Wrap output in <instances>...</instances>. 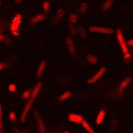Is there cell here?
Instances as JSON below:
<instances>
[{"mask_svg":"<svg viewBox=\"0 0 133 133\" xmlns=\"http://www.w3.org/2000/svg\"><path fill=\"white\" fill-rule=\"evenodd\" d=\"M0 38H1V41H3L4 43H6V44H10V40L7 38L6 36H4L3 34H1V36H0Z\"/></svg>","mask_w":133,"mask_h":133,"instance_id":"obj_23","label":"cell"},{"mask_svg":"<svg viewBox=\"0 0 133 133\" xmlns=\"http://www.w3.org/2000/svg\"><path fill=\"white\" fill-rule=\"evenodd\" d=\"M90 32H101V34H111L113 30L110 28H99V26H90Z\"/></svg>","mask_w":133,"mask_h":133,"instance_id":"obj_3","label":"cell"},{"mask_svg":"<svg viewBox=\"0 0 133 133\" xmlns=\"http://www.w3.org/2000/svg\"><path fill=\"white\" fill-rule=\"evenodd\" d=\"M70 22L73 23V24L77 22V16L74 15V13H71V15H70Z\"/></svg>","mask_w":133,"mask_h":133,"instance_id":"obj_20","label":"cell"},{"mask_svg":"<svg viewBox=\"0 0 133 133\" xmlns=\"http://www.w3.org/2000/svg\"><path fill=\"white\" fill-rule=\"evenodd\" d=\"M104 110H101L99 111V114H98V116H97V120H96V122H97V125H99L101 122L103 121V119H104Z\"/></svg>","mask_w":133,"mask_h":133,"instance_id":"obj_13","label":"cell"},{"mask_svg":"<svg viewBox=\"0 0 133 133\" xmlns=\"http://www.w3.org/2000/svg\"><path fill=\"white\" fill-rule=\"evenodd\" d=\"M116 37H118V42L119 44H120L121 49H122V52H124V55L125 58H128L130 56V53H128V48H127V44L125 43V40H124V36H122V31L119 29L118 31H116Z\"/></svg>","mask_w":133,"mask_h":133,"instance_id":"obj_1","label":"cell"},{"mask_svg":"<svg viewBox=\"0 0 133 133\" xmlns=\"http://www.w3.org/2000/svg\"><path fill=\"white\" fill-rule=\"evenodd\" d=\"M10 119H11V121H12V122H15V121H16V114L13 113V111H11V113H10Z\"/></svg>","mask_w":133,"mask_h":133,"instance_id":"obj_24","label":"cell"},{"mask_svg":"<svg viewBox=\"0 0 133 133\" xmlns=\"http://www.w3.org/2000/svg\"><path fill=\"white\" fill-rule=\"evenodd\" d=\"M44 67H46V61H42L40 64V67H38L37 72H36V76H37V77H41V74H42V72H43Z\"/></svg>","mask_w":133,"mask_h":133,"instance_id":"obj_11","label":"cell"},{"mask_svg":"<svg viewBox=\"0 0 133 133\" xmlns=\"http://www.w3.org/2000/svg\"><path fill=\"white\" fill-rule=\"evenodd\" d=\"M6 67V64H5V62H3V64H1V65H0V70H1V71H4V68Z\"/></svg>","mask_w":133,"mask_h":133,"instance_id":"obj_25","label":"cell"},{"mask_svg":"<svg viewBox=\"0 0 133 133\" xmlns=\"http://www.w3.org/2000/svg\"><path fill=\"white\" fill-rule=\"evenodd\" d=\"M104 72H105V68L104 67H101V70H99V71L97 72L95 76H92V77L90 78L89 81H88V83H89V84H92V83H95V82H97L99 78H101L103 74H104Z\"/></svg>","mask_w":133,"mask_h":133,"instance_id":"obj_4","label":"cell"},{"mask_svg":"<svg viewBox=\"0 0 133 133\" xmlns=\"http://www.w3.org/2000/svg\"><path fill=\"white\" fill-rule=\"evenodd\" d=\"M78 32L82 35L83 38H87L88 35H87V32H85V30H84V28H81V26H79V28H78Z\"/></svg>","mask_w":133,"mask_h":133,"instance_id":"obj_18","label":"cell"},{"mask_svg":"<svg viewBox=\"0 0 133 133\" xmlns=\"http://www.w3.org/2000/svg\"><path fill=\"white\" fill-rule=\"evenodd\" d=\"M70 96H71V92H70V91H67V92L62 94L61 96L59 97V99H60V101H61V102H62V101H65V99H67Z\"/></svg>","mask_w":133,"mask_h":133,"instance_id":"obj_17","label":"cell"},{"mask_svg":"<svg viewBox=\"0 0 133 133\" xmlns=\"http://www.w3.org/2000/svg\"><path fill=\"white\" fill-rule=\"evenodd\" d=\"M30 96H31V91H29V90H28V91H25V92L23 94L22 97H23V99H28Z\"/></svg>","mask_w":133,"mask_h":133,"instance_id":"obj_22","label":"cell"},{"mask_svg":"<svg viewBox=\"0 0 133 133\" xmlns=\"http://www.w3.org/2000/svg\"><path fill=\"white\" fill-rule=\"evenodd\" d=\"M128 44H130V46H133V40L128 41Z\"/></svg>","mask_w":133,"mask_h":133,"instance_id":"obj_27","label":"cell"},{"mask_svg":"<svg viewBox=\"0 0 133 133\" xmlns=\"http://www.w3.org/2000/svg\"><path fill=\"white\" fill-rule=\"evenodd\" d=\"M111 5H113V0H105L102 5V10L103 11H107V10H109L111 7Z\"/></svg>","mask_w":133,"mask_h":133,"instance_id":"obj_10","label":"cell"},{"mask_svg":"<svg viewBox=\"0 0 133 133\" xmlns=\"http://www.w3.org/2000/svg\"><path fill=\"white\" fill-rule=\"evenodd\" d=\"M44 18H46V16H44V15H38V16H36V17H34V18L31 19V23H32V24H35V23L42 22V21H44Z\"/></svg>","mask_w":133,"mask_h":133,"instance_id":"obj_9","label":"cell"},{"mask_svg":"<svg viewBox=\"0 0 133 133\" xmlns=\"http://www.w3.org/2000/svg\"><path fill=\"white\" fill-rule=\"evenodd\" d=\"M130 82H131V79H130V78H126V79H124V81L121 82L120 87H119V92H120V94L122 92V91H124V89L127 87V84L130 83Z\"/></svg>","mask_w":133,"mask_h":133,"instance_id":"obj_7","label":"cell"},{"mask_svg":"<svg viewBox=\"0 0 133 133\" xmlns=\"http://www.w3.org/2000/svg\"><path fill=\"white\" fill-rule=\"evenodd\" d=\"M37 125H38V132H46V127H44V124L43 121H42V119L37 118Z\"/></svg>","mask_w":133,"mask_h":133,"instance_id":"obj_8","label":"cell"},{"mask_svg":"<svg viewBox=\"0 0 133 133\" xmlns=\"http://www.w3.org/2000/svg\"><path fill=\"white\" fill-rule=\"evenodd\" d=\"M82 125H83V127H84V128H85V130H87L89 133H94V132H95V131H94L92 128H91V126H90V125L88 124V122H87L85 120L82 121Z\"/></svg>","mask_w":133,"mask_h":133,"instance_id":"obj_12","label":"cell"},{"mask_svg":"<svg viewBox=\"0 0 133 133\" xmlns=\"http://www.w3.org/2000/svg\"><path fill=\"white\" fill-rule=\"evenodd\" d=\"M10 91H16V87H15V85H10Z\"/></svg>","mask_w":133,"mask_h":133,"instance_id":"obj_26","label":"cell"},{"mask_svg":"<svg viewBox=\"0 0 133 133\" xmlns=\"http://www.w3.org/2000/svg\"><path fill=\"white\" fill-rule=\"evenodd\" d=\"M66 41H67L68 50H70V53H71V55H72V56H74V55H76V48H74V44H73V42H72L71 37H68V38H67Z\"/></svg>","mask_w":133,"mask_h":133,"instance_id":"obj_6","label":"cell"},{"mask_svg":"<svg viewBox=\"0 0 133 133\" xmlns=\"http://www.w3.org/2000/svg\"><path fill=\"white\" fill-rule=\"evenodd\" d=\"M68 28H70V31H71V34H72V35H76V34H77L78 29H76V28L73 26V23H71V22L68 23Z\"/></svg>","mask_w":133,"mask_h":133,"instance_id":"obj_16","label":"cell"},{"mask_svg":"<svg viewBox=\"0 0 133 133\" xmlns=\"http://www.w3.org/2000/svg\"><path fill=\"white\" fill-rule=\"evenodd\" d=\"M34 101H35V99L30 97V98H29V101H28V103L25 104V108H24V110H23V113H22V118H21V121H22V122H24L25 119H26V115H28L30 108L32 107V103H34Z\"/></svg>","mask_w":133,"mask_h":133,"instance_id":"obj_2","label":"cell"},{"mask_svg":"<svg viewBox=\"0 0 133 133\" xmlns=\"http://www.w3.org/2000/svg\"><path fill=\"white\" fill-rule=\"evenodd\" d=\"M62 17H64V10H59V11L56 12V16H55V22H59Z\"/></svg>","mask_w":133,"mask_h":133,"instance_id":"obj_14","label":"cell"},{"mask_svg":"<svg viewBox=\"0 0 133 133\" xmlns=\"http://www.w3.org/2000/svg\"><path fill=\"white\" fill-rule=\"evenodd\" d=\"M68 120L72 121V122H82V121L84 120L83 118H82L81 115H78V114H70L68 115Z\"/></svg>","mask_w":133,"mask_h":133,"instance_id":"obj_5","label":"cell"},{"mask_svg":"<svg viewBox=\"0 0 133 133\" xmlns=\"http://www.w3.org/2000/svg\"><path fill=\"white\" fill-rule=\"evenodd\" d=\"M87 10H88V4L87 3H83V4H82V6L79 7V13H82V15H83V13L87 12Z\"/></svg>","mask_w":133,"mask_h":133,"instance_id":"obj_15","label":"cell"},{"mask_svg":"<svg viewBox=\"0 0 133 133\" xmlns=\"http://www.w3.org/2000/svg\"><path fill=\"white\" fill-rule=\"evenodd\" d=\"M15 1H16V3H18V4H21V3L23 1V0H15Z\"/></svg>","mask_w":133,"mask_h":133,"instance_id":"obj_28","label":"cell"},{"mask_svg":"<svg viewBox=\"0 0 133 133\" xmlns=\"http://www.w3.org/2000/svg\"><path fill=\"white\" fill-rule=\"evenodd\" d=\"M88 60H89L91 64H94V65H95V64H97V59L94 55H88Z\"/></svg>","mask_w":133,"mask_h":133,"instance_id":"obj_19","label":"cell"},{"mask_svg":"<svg viewBox=\"0 0 133 133\" xmlns=\"http://www.w3.org/2000/svg\"><path fill=\"white\" fill-rule=\"evenodd\" d=\"M43 10H44V12H46V13L49 12V3H48V1L43 3Z\"/></svg>","mask_w":133,"mask_h":133,"instance_id":"obj_21","label":"cell"}]
</instances>
